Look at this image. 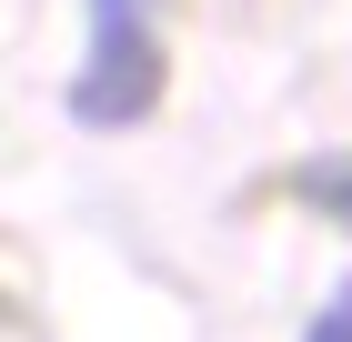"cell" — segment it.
Returning a JSON list of instances; mask_svg holds the SVG:
<instances>
[{
    "label": "cell",
    "mask_w": 352,
    "mask_h": 342,
    "mask_svg": "<svg viewBox=\"0 0 352 342\" xmlns=\"http://www.w3.org/2000/svg\"><path fill=\"white\" fill-rule=\"evenodd\" d=\"M162 30H151V0H91V61L71 71V121L81 131H131L162 111Z\"/></svg>",
    "instance_id": "6da1fadb"
},
{
    "label": "cell",
    "mask_w": 352,
    "mask_h": 342,
    "mask_svg": "<svg viewBox=\"0 0 352 342\" xmlns=\"http://www.w3.org/2000/svg\"><path fill=\"white\" fill-rule=\"evenodd\" d=\"M282 191H292L302 211H322L332 232H352V151H312V161H292V171H282Z\"/></svg>",
    "instance_id": "7a4b0ae2"
},
{
    "label": "cell",
    "mask_w": 352,
    "mask_h": 342,
    "mask_svg": "<svg viewBox=\"0 0 352 342\" xmlns=\"http://www.w3.org/2000/svg\"><path fill=\"white\" fill-rule=\"evenodd\" d=\"M302 342H352V282L332 292V302H322L312 322H302Z\"/></svg>",
    "instance_id": "3957f363"
}]
</instances>
